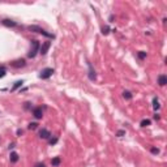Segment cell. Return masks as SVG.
<instances>
[{
  "mask_svg": "<svg viewBox=\"0 0 167 167\" xmlns=\"http://www.w3.org/2000/svg\"><path fill=\"white\" fill-rule=\"evenodd\" d=\"M27 29H29L30 32H34V33H38V34L45 35V37H47V38H50V39H54V38H55L54 34L47 33L45 29H42V27H39V26H37V25H30V26H27Z\"/></svg>",
  "mask_w": 167,
  "mask_h": 167,
  "instance_id": "obj_1",
  "label": "cell"
},
{
  "mask_svg": "<svg viewBox=\"0 0 167 167\" xmlns=\"http://www.w3.org/2000/svg\"><path fill=\"white\" fill-rule=\"evenodd\" d=\"M39 48H40V43L38 40H32V47H30V51L27 52V58H30V59H33V58H35L37 56V54L39 52Z\"/></svg>",
  "mask_w": 167,
  "mask_h": 167,
  "instance_id": "obj_2",
  "label": "cell"
},
{
  "mask_svg": "<svg viewBox=\"0 0 167 167\" xmlns=\"http://www.w3.org/2000/svg\"><path fill=\"white\" fill-rule=\"evenodd\" d=\"M54 69L52 68H45V69H42L40 71V73H39V78H42V80H47V78H50L52 75H54Z\"/></svg>",
  "mask_w": 167,
  "mask_h": 167,
  "instance_id": "obj_3",
  "label": "cell"
},
{
  "mask_svg": "<svg viewBox=\"0 0 167 167\" xmlns=\"http://www.w3.org/2000/svg\"><path fill=\"white\" fill-rule=\"evenodd\" d=\"M50 47H51V42H50V40H46V42H43V43L40 45L39 54H42V55H46V54H47V51L50 50Z\"/></svg>",
  "mask_w": 167,
  "mask_h": 167,
  "instance_id": "obj_4",
  "label": "cell"
},
{
  "mask_svg": "<svg viewBox=\"0 0 167 167\" xmlns=\"http://www.w3.org/2000/svg\"><path fill=\"white\" fill-rule=\"evenodd\" d=\"M25 65H26L25 59H18V60H15L13 63H11V67H13V68H22Z\"/></svg>",
  "mask_w": 167,
  "mask_h": 167,
  "instance_id": "obj_5",
  "label": "cell"
},
{
  "mask_svg": "<svg viewBox=\"0 0 167 167\" xmlns=\"http://www.w3.org/2000/svg\"><path fill=\"white\" fill-rule=\"evenodd\" d=\"M33 116L35 119H42V116H43V110H42V107L33 108Z\"/></svg>",
  "mask_w": 167,
  "mask_h": 167,
  "instance_id": "obj_6",
  "label": "cell"
},
{
  "mask_svg": "<svg viewBox=\"0 0 167 167\" xmlns=\"http://www.w3.org/2000/svg\"><path fill=\"white\" fill-rule=\"evenodd\" d=\"M39 137L40 138H43V140H47V138H50L51 137V133H50V131H47L46 128H42V129H39Z\"/></svg>",
  "mask_w": 167,
  "mask_h": 167,
  "instance_id": "obj_7",
  "label": "cell"
},
{
  "mask_svg": "<svg viewBox=\"0 0 167 167\" xmlns=\"http://www.w3.org/2000/svg\"><path fill=\"white\" fill-rule=\"evenodd\" d=\"M2 24H3L4 26H7V27H16V26H17V22H16V21H12V20H9V18H4V20L2 21Z\"/></svg>",
  "mask_w": 167,
  "mask_h": 167,
  "instance_id": "obj_8",
  "label": "cell"
},
{
  "mask_svg": "<svg viewBox=\"0 0 167 167\" xmlns=\"http://www.w3.org/2000/svg\"><path fill=\"white\" fill-rule=\"evenodd\" d=\"M167 84V76L166 75H159L158 76V85L159 86H164Z\"/></svg>",
  "mask_w": 167,
  "mask_h": 167,
  "instance_id": "obj_9",
  "label": "cell"
},
{
  "mask_svg": "<svg viewBox=\"0 0 167 167\" xmlns=\"http://www.w3.org/2000/svg\"><path fill=\"white\" fill-rule=\"evenodd\" d=\"M22 84H24V81H22V80H20V81H16L15 84H13V86L11 88V93L16 91L18 88H21V86H22Z\"/></svg>",
  "mask_w": 167,
  "mask_h": 167,
  "instance_id": "obj_10",
  "label": "cell"
},
{
  "mask_svg": "<svg viewBox=\"0 0 167 167\" xmlns=\"http://www.w3.org/2000/svg\"><path fill=\"white\" fill-rule=\"evenodd\" d=\"M9 159H11V162L12 163H16V162H18V154H17V153H15V151H12L11 153V155H9Z\"/></svg>",
  "mask_w": 167,
  "mask_h": 167,
  "instance_id": "obj_11",
  "label": "cell"
},
{
  "mask_svg": "<svg viewBox=\"0 0 167 167\" xmlns=\"http://www.w3.org/2000/svg\"><path fill=\"white\" fill-rule=\"evenodd\" d=\"M60 163H61V158H60V157H55V158L51 159V164H52L54 167H58Z\"/></svg>",
  "mask_w": 167,
  "mask_h": 167,
  "instance_id": "obj_12",
  "label": "cell"
},
{
  "mask_svg": "<svg viewBox=\"0 0 167 167\" xmlns=\"http://www.w3.org/2000/svg\"><path fill=\"white\" fill-rule=\"evenodd\" d=\"M89 68H90V69H89V78H90L91 81H94V80H95V77H97V75H95V71H94V69L91 68V65H90V64H89Z\"/></svg>",
  "mask_w": 167,
  "mask_h": 167,
  "instance_id": "obj_13",
  "label": "cell"
},
{
  "mask_svg": "<svg viewBox=\"0 0 167 167\" xmlns=\"http://www.w3.org/2000/svg\"><path fill=\"white\" fill-rule=\"evenodd\" d=\"M159 107H161V105H159L158 99H157V98H154V99H153V108H154V110L157 111V110H159Z\"/></svg>",
  "mask_w": 167,
  "mask_h": 167,
  "instance_id": "obj_14",
  "label": "cell"
},
{
  "mask_svg": "<svg viewBox=\"0 0 167 167\" xmlns=\"http://www.w3.org/2000/svg\"><path fill=\"white\" fill-rule=\"evenodd\" d=\"M137 56H138V59L144 60V59L146 58V52H145V51H140V52H137Z\"/></svg>",
  "mask_w": 167,
  "mask_h": 167,
  "instance_id": "obj_15",
  "label": "cell"
},
{
  "mask_svg": "<svg viewBox=\"0 0 167 167\" xmlns=\"http://www.w3.org/2000/svg\"><path fill=\"white\" fill-rule=\"evenodd\" d=\"M123 97H124L125 99L129 101V99H132V93H131V91H124V93H123Z\"/></svg>",
  "mask_w": 167,
  "mask_h": 167,
  "instance_id": "obj_16",
  "label": "cell"
},
{
  "mask_svg": "<svg viewBox=\"0 0 167 167\" xmlns=\"http://www.w3.org/2000/svg\"><path fill=\"white\" fill-rule=\"evenodd\" d=\"M27 128H29L30 131H34V129H37V128H38V123H30L29 125H27Z\"/></svg>",
  "mask_w": 167,
  "mask_h": 167,
  "instance_id": "obj_17",
  "label": "cell"
},
{
  "mask_svg": "<svg viewBox=\"0 0 167 167\" xmlns=\"http://www.w3.org/2000/svg\"><path fill=\"white\" fill-rule=\"evenodd\" d=\"M140 125H141V127H148V125H150V120L149 119H144V120H141Z\"/></svg>",
  "mask_w": 167,
  "mask_h": 167,
  "instance_id": "obj_18",
  "label": "cell"
},
{
  "mask_svg": "<svg viewBox=\"0 0 167 167\" xmlns=\"http://www.w3.org/2000/svg\"><path fill=\"white\" fill-rule=\"evenodd\" d=\"M108 33H110V27H108V26H103V27H102V34H103V35H107Z\"/></svg>",
  "mask_w": 167,
  "mask_h": 167,
  "instance_id": "obj_19",
  "label": "cell"
},
{
  "mask_svg": "<svg viewBox=\"0 0 167 167\" xmlns=\"http://www.w3.org/2000/svg\"><path fill=\"white\" fill-rule=\"evenodd\" d=\"M58 142V137H55V138H50V141H48V144L52 146V145H55V144H56Z\"/></svg>",
  "mask_w": 167,
  "mask_h": 167,
  "instance_id": "obj_20",
  "label": "cell"
},
{
  "mask_svg": "<svg viewBox=\"0 0 167 167\" xmlns=\"http://www.w3.org/2000/svg\"><path fill=\"white\" fill-rule=\"evenodd\" d=\"M150 151L153 153V154H159V149H158V148H151Z\"/></svg>",
  "mask_w": 167,
  "mask_h": 167,
  "instance_id": "obj_21",
  "label": "cell"
},
{
  "mask_svg": "<svg viewBox=\"0 0 167 167\" xmlns=\"http://www.w3.org/2000/svg\"><path fill=\"white\" fill-rule=\"evenodd\" d=\"M30 107H32V103H30V102H26V103L24 105V108H25V110H30Z\"/></svg>",
  "mask_w": 167,
  "mask_h": 167,
  "instance_id": "obj_22",
  "label": "cell"
},
{
  "mask_svg": "<svg viewBox=\"0 0 167 167\" xmlns=\"http://www.w3.org/2000/svg\"><path fill=\"white\" fill-rule=\"evenodd\" d=\"M124 134H125V131H118V132H116V136H118V137H121V136H124Z\"/></svg>",
  "mask_w": 167,
  "mask_h": 167,
  "instance_id": "obj_23",
  "label": "cell"
},
{
  "mask_svg": "<svg viewBox=\"0 0 167 167\" xmlns=\"http://www.w3.org/2000/svg\"><path fill=\"white\" fill-rule=\"evenodd\" d=\"M34 167H46V164H45V163H42V162H38V163L34 164Z\"/></svg>",
  "mask_w": 167,
  "mask_h": 167,
  "instance_id": "obj_24",
  "label": "cell"
},
{
  "mask_svg": "<svg viewBox=\"0 0 167 167\" xmlns=\"http://www.w3.org/2000/svg\"><path fill=\"white\" fill-rule=\"evenodd\" d=\"M7 75V72H5V69H3V71H0V78H3L4 76Z\"/></svg>",
  "mask_w": 167,
  "mask_h": 167,
  "instance_id": "obj_25",
  "label": "cell"
},
{
  "mask_svg": "<svg viewBox=\"0 0 167 167\" xmlns=\"http://www.w3.org/2000/svg\"><path fill=\"white\" fill-rule=\"evenodd\" d=\"M153 118H154V120H159L161 119V116H159V114H155L154 116H153Z\"/></svg>",
  "mask_w": 167,
  "mask_h": 167,
  "instance_id": "obj_26",
  "label": "cell"
},
{
  "mask_svg": "<svg viewBox=\"0 0 167 167\" xmlns=\"http://www.w3.org/2000/svg\"><path fill=\"white\" fill-rule=\"evenodd\" d=\"M16 133H17V136H21V134L24 133V131H22V129H17V132H16Z\"/></svg>",
  "mask_w": 167,
  "mask_h": 167,
  "instance_id": "obj_27",
  "label": "cell"
},
{
  "mask_svg": "<svg viewBox=\"0 0 167 167\" xmlns=\"http://www.w3.org/2000/svg\"><path fill=\"white\" fill-rule=\"evenodd\" d=\"M13 148H15V144H9V145H8V149H9V150L13 149Z\"/></svg>",
  "mask_w": 167,
  "mask_h": 167,
  "instance_id": "obj_28",
  "label": "cell"
}]
</instances>
